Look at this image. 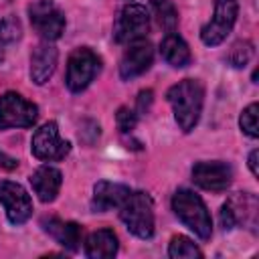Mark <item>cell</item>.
Segmentation results:
<instances>
[{
  "label": "cell",
  "mask_w": 259,
  "mask_h": 259,
  "mask_svg": "<svg viewBox=\"0 0 259 259\" xmlns=\"http://www.w3.org/2000/svg\"><path fill=\"white\" fill-rule=\"evenodd\" d=\"M166 99L172 105L174 119L184 134L192 132L200 119L204 103V85L198 79H182L166 91Z\"/></svg>",
  "instance_id": "obj_1"
},
{
  "label": "cell",
  "mask_w": 259,
  "mask_h": 259,
  "mask_svg": "<svg viewBox=\"0 0 259 259\" xmlns=\"http://www.w3.org/2000/svg\"><path fill=\"white\" fill-rule=\"evenodd\" d=\"M172 210L182 221V225L188 227L198 239H204V241L210 239V233H212L210 214L204 200L198 194H194L188 188H178L172 196Z\"/></svg>",
  "instance_id": "obj_2"
},
{
  "label": "cell",
  "mask_w": 259,
  "mask_h": 259,
  "mask_svg": "<svg viewBox=\"0 0 259 259\" xmlns=\"http://www.w3.org/2000/svg\"><path fill=\"white\" fill-rule=\"evenodd\" d=\"M119 219L130 233L140 239H150L154 235V204L148 192L132 190L119 204Z\"/></svg>",
  "instance_id": "obj_3"
},
{
  "label": "cell",
  "mask_w": 259,
  "mask_h": 259,
  "mask_svg": "<svg viewBox=\"0 0 259 259\" xmlns=\"http://www.w3.org/2000/svg\"><path fill=\"white\" fill-rule=\"evenodd\" d=\"M221 225L225 229L245 227L249 231H257L259 221V200L253 192H235L221 206Z\"/></svg>",
  "instance_id": "obj_4"
},
{
  "label": "cell",
  "mask_w": 259,
  "mask_h": 259,
  "mask_svg": "<svg viewBox=\"0 0 259 259\" xmlns=\"http://www.w3.org/2000/svg\"><path fill=\"white\" fill-rule=\"evenodd\" d=\"M99 69H101V59L91 49H87V47L75 49L69 55V61H67V79H65V83L73 93H81L95 79Z\"/></svg>",
  "instance_id": "obj_5"
},
{
  "label": "cell",
  "mask_w": 259,
  "mask_h": 259,
  "mask_svg": "<svg viewBox=\"0 0 259 259\" xmlns=\"http://www.w3.org/2000/svg\"><path fill=\"white\" fill-rule=\"evenodd\" d=\"M38 117V107L16 91H6L0 97V130L32 127Z\"/></svg>",
  "instance_id": "obj_6"
},
{
  "label": "cell",
  "mask_w": 259,
  "mask_h": 259,
  "mask_svg": "<svg viewBox=\"0 0 259 259\" xmlns=\"http://www.w3.org/2000/svg\"><path fill=\"white\" fill-rule=\"evenodd\" d=\"M28 18L38 36L57 40L65 30V14L53 0H36L28 6Z\"/></svg>",
  "instance_id": "obj_7"
},
{
  "label": "cell",
  "mask_w": 259,
  "mask_h": 259,
  "mask_svg": "<svg viewBox=\"0 0 259 259\" xmlns=\"http://www.w3.org/2000/svg\"><path fill=\"white\" fill-rule=\"evenodd\" d=\"M237 12H239L237 0H214L212 18L200 28L202 42L208 47L221 45L233 30V26L237 22Z\"/></svg>",
  "instance_id": "obj_8"
},
{
  "label": "cell",
  "mask_w": 259,
  "mask_h": 259,
  "mask_svg": "<svg viewBox=\"0 0 259 259\" xmlns=\"http://www.w3.org/2000/svg\"><path fill=\"white\" fill-rule=\"evenodd\" d=\"M30 152L42 162H55L63 160L71 152V144L67 140H61L57 121H47L32 134Z\"/></svg>",
  "instance_id": "obj_9"
},
{
  "label": "cell",
  "mask_w": 259,
  "mask_h": 259,
  "mask_svg": "<svg viewBox=\"0 0 259 259\" xmlns=\"http://www.w3.org/2000/svg\"><path fill=\"white\" fill-rule=\"evenodd\" d=\"M150 30V14L142 4H125L115 20L113 38L117 42H134L148 34Z\"/></svg>",
  "instance_id": "obj_10"
},
{
  "label": "cell",
  "mask_w": 259,
  "mask_h": 259,
  "mask_svg": "<svg viewBox=\"0 0 259 259\" xmlns=\"http://www.w3.org/2000/svg\"><path fill=\"white\" fill-rule=\"evenodd\" d=\"M0 204L6 210V217L12 225H22L32 214V200L30 194L12 180H0Z\"/></svg>",
  "instance_id": "obj_11"
},
{
  "label": "cell",
  "mask_w": 259,
  "mask_h": 259,
  "mask_svg": "<svg viewBox=\"0 0 259 259\" xmlns=\"http://www.w3.org/2000/svg\"><path fill=\"white\" fill-rule=\"evenodd\" d=\"M192 180L196 186L210 190V192H223L233 182V166L221 160L212 162H198L192 166Z\"/></svg>",
  "instance_id": "obj_12"
},
{
  "label": "cell",
  "mask_w": 259,
  "mask_h": 259,
  "mask_svg": "<svg viewBox=\"0 0 259 259\" xmlns=\"http://www.w3.org/2000/svg\"><path fill=\"white\" fill-rule=\"evenodd\" d=\"M154 61V49L148 40L140 38V40H134L130 42V47L125 49L121 61H119V77L123 81H130V79H136L140 75H144L150 65Z\"/></svg>",
  "instance_id": "obj_13"
},
{
  "label": "cell",
  "mask_w": 259,
  "mask_h": 259,
  "mask_svg": "<svg viewBox=\"0 0 259 259\" xmlns=\"http://www.w3.org/2000/svg\"><path fill=\"white\" fill-rule=\"evenodd\" d=\"M57 59H59L57 47H53L51 40L40 42L30 55V79L36 85H45L57 69Z\"/></svg>",
  "instance_id": "obj_14"
},
{
  "label": "cell",
  "mask_w": 259,
  "mask_h": 259,
  "mask_svg": "<svg viewBox=\"0 0 259 259\" xmlns=\"http://www.w3.org/2000/svg\"><path fill=\"white\" fill-rule=\"evenodd\" d=\"M42 231L47 235H51L61 247L69 249V251H79V243H81V235H83V229L81 225L73 223V221H61L57 217H51V219H42Z\"/></svg>",
  "instance_id": "obj_15"
},
{
  "label": "cell",
  "mask_w": 259,
  "mask_h": 259,
  "mask_svg": "<svg viewBox=\"0 0 259 259\" xmlns=\"http://www.w3.org/2000/svg\"><path fill=\"white\" fill-rule=\"evenodd\" d=\"M130 192H132V188L125 186V184L101 180V182H97L93 186L91 206H93V210H99V212H105V210H111V208H119V204L127 198Z\"/></svg>",
  "instance_id": "obj_16"
},
{
  "label": "cell",
  "mask_w": 259,
  "mask_h": 259,
  "mask_svg": "<svg viewBox=\"0 0 259 259\" xmlns=\"http://www.w3.org/2000/svg\"><path fill=\"white\" fill-rule=\"evenodd\" d=\"M61 182H63L61 170H57L55 166H49V164L36 168L30 176V186L42 202H53L57 198V194L61 190Z\"/></svg>",
  "instance_id": "obj_17"
},
{
  "label": "cell",
  "mask_w": 259,
  "mask_h": 259,
  "mask_svg": "<svg viewBox=\"0 0 259 259\" xmlns=\"http://www.w3.org/2000/svg\"><path fill=\"white\" fill-rule=\"evenodd\" d=\"M117 237L111 229L93 231L85 241V255L89 259H109L117 253Z\"/></svg>",
  "instance_id": "obj_18"
},
{
  "label": "cell",
  "mask_w": 259,
  "mask_h": 259,
  "mask_svg": "<svg viewBox=\"0 0 259 259\" xmlns=\"http://www.w3.org/2000/svg\"><path fill=\"white\" fill-rule=\"evenodd\" d=\"M160 55H162V59L170 67H176V69H182V67L190 65V59H192L188 45L176 32H168L162 38V42H160Z\"/></svg>",
  "instance_id": "obj_19"
},
{
  "label": "cell",
  "mask_w": 259,
  "mask_h": 259,
  "mask_svg": "<svg viewBox=\"0 0 259 259\" xmlns=\"http://www.w3.org/2000/svg\"><path fill=\"white\" fill-rule=\"evenodd\" d=\"M152 6H154V12L158 16V22L166 30V34L174 32L178 26V10L172 4V0H152Z\"/></svg>",
  "instance_id": "obj_20"
},
{
  "label": "cell",
  "mask_w": 259,
  "mask_h": 259,
  "mask_svg": "<svg viewBox=\"0 0 259 259\" xmlns=\"http://www.w3.org/2000/svg\"><path fill=\"white\" fill-rule=\"evenodd\" d=\"M253 55H255L253 42H251V40H239V42H235L233 49L229 51L227 61L231 63V67L241 69V67H245V65L253 59Z\"/></svg>",
  "instance_id": "obj_21"
},
{
  "label": "cell",
  "mask_w": 259,
  "mask_h": 259,
  "mask_svg": "<svg viewBox=\"0 0 259 259\" xmlns=\"http://www.w3.org/2000/svg\"><path fill=\"white\" fill-rule=\"evenodd\" d=\"M168 255L178 259V257H202V251L184 235H176L172 237L170 241V247H168Z\"/></svg>",
  "instance_id": "obj_22"
},
{
  "label": "cell",
  "mask_w": 259,
  "mask_h": 259,
  "mask_svg": "<svg viewBox=\"0 0 259 259\" xmlns=\"http://www.w3.org/2000/svg\"><path fill=\"white\" fill-rule=\"evenodd\" d=\"M22 36V26L16 16H6L0 20V42L10 45Z\"/></svg>",
  "instance_id": "obj_23"
},
{
  "label": "cell",
  "mask_w": 259,
  "mask_h": 259,
  "mask_svg": "<svg viewBox=\"0 0 259 259\" xmlns=\"http://www.w3.org/2000/svg\"><path fill=\"white\" fill-rule=\"evenodd\" d=\"M257 103H251V105H247L243 111H241V117H239V125H241V130L249 136V138H257L259 136V130H257Z\"/></svg>",
  "instance_id": "obj_24"
},
{
  "label": "cell",
  "mask_w": 259,
  "mask_h": 259,
  "mask_svg": "<svg viewBox=\"0 0 259 259\" xmlns=\"http://www.w3.org/2000/svg\"><path fill=\"white\" fill-rule=\"evenodd\" d=\"M115 119H117L119 132H121V134H130V132L136 127V123H138V113H136L134 109H130V107H119Z\"/></svg>",
  "instance_id": "obj_25"
},
{
  "label": "cell",
  "mask_w": 259,
  "mask_h": 259,
  "mask_svg": "<svg viewBox=\"0 0 259 259\" xmlns=\"http://www.w3.org/2000/svg\"><path fill=\"white\" fill-rule=\"evenodd\" d=\"M152 99H154V91L152 89H146V91H140L138 95V103H136V113H146L152 105Z\"/></svg>",
  "instance_id": "obj_26"
},
{
  "label": "cell",
  "mask_w": 259,
  "mask_h": 259,
  "mask_svg": "<svg viewBox=\"0 0 259 259\" xmlns=\"http://www.w3.org/2000/svg\"><path fill=\"white\" fill-rule=\"evenodd\" d=\"M0 166L6 168V170H14L18 166V160L12 158V156H8V154H4V152H0Z\"/></svg>",
  "instance_id": "obj_27"
},
{
  "label": "cell",
  "mask_w": 259,
  "mask_h": 259,
  "mask_svg": "<svg viewBox=\"0 0 259 259\" xmlns=\"http://www.w3.org/2000/svg\"><path fill=\"white\" fill-rule=\"evenodd\" d=\"M249 168H251V174L253 176H259V170H257V150H253L249 154Z\"/></svg>",
  "instance_id": "obj_28"
}]
</instances>
